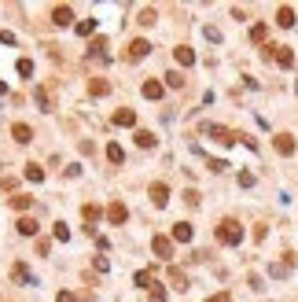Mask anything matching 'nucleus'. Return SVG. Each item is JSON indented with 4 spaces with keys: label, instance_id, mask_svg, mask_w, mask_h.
<instances>
[{
    "label": "nucleus",
    "instance_id": "obj_1",
    "mask_svg": "<svg viewBox=\"0 0 298 302\" xmlns=\"http://www.w3.org/2000/svg\"><path fill=\"white\" fill-rule=\"evenodd\" d=\"M217 240L228 243V247H239V240H243V229H239V221H221V225H217Z\"/></svg>",
    "mask_w": 298,
    "mask_h": 302
},
{
    "label": "nucleus",
    "instance_id": "obj_2",
    "mask_svg": "<svg viewBox=\"0 0 298 302\" xmlns=\"http://www.w3.org/2000/svg\"><path fill=\"white\" fill-rule=\"evenodd\" d=\"M202 133L213 137L217 144H236V137H239V133H232V129H225V126H210V122L202 126Z\"/></svg>",
    "mask_w": 298,
    "mask_h": 302
},
{
    "label": "nucleus",
    "instance_id": "obj_3",
    "mask_svg": "<svg viewBox=\"0 0 298 302\" xmlns=\"http://www.w3.org/2000/svg\"><path fill=\"white\" fill-rule=\"evenodd\" d=\"M151 251H155L162 262H170V258H173V240H170V236H155V240H151Z\"/></svg>",
    "mask_w": 298,
    "mask_h": 302
},
{
    "label": "nucleus",
    "instance_id": "obj_4",
    "mask_svg": "<svg viewBox=\"0 0 298 302\" xmlns=\"http://www.w3.org/2000/svg\"><path fill=\"white\" fill-rule=\"evenodd\" d=\"M125 218H129L125 203H110V206H107V221H110V225H125Z\"/></svg>",
    "mask_w": 298,
    "mask_h": 302
},
{
    "label": "nucleus",
    "instance_id": "obj_5",
    "mask_svg": "<svg viewBox=\"0 0 298 302\" xmlns=\"http://www.w3.org/2000/svg\"><path fill=\"white\" fill-rule=\"evenodd\" d=\"M11 137H15V144H30V140H33V129L26 126V122H15V126H11Z\"/></svg>",
    "mask_w": 298,
    "mask_h": 302
},
{
    "label": "nucleus",
    "instance_id": "obj_6",
    "mask_svg": "<svg viewBox=\"0 0 298 302\" xmlns=\"http://www.w3.org/2000/svg\"><path fill=\"white\" fill-rule=\"evenodd\" d=\"M151 203H155V206H166V203H170V188H166L162 181L151 184Z\"/></svg>",
    "mask_w": 298,
    "mask_h": 302
},
{
    "label": "nucleus",
    "instance_id": "obj_7",
    "mask_svg": "<svg viewBox=\"0 0 298 302\" xmlns=\"http://www.w3.org/2000/svg\"><path fill=\"white\" fill-rule=\"evenodd\" d=\"M147 52H151V44H147V41H144V37H136V41H133V44H129V52H125V55H129V59H144V55H147Z\"/></svg>",
    "mask_w": 298,
    "mask_h": 302
},
{
    "label": "nucleus",
    "instance_id": "obj_8",
    "mask_svg": "<svg viewBox=\"0 0 298 302\" xmlns=\"http://www.w3.org/2000/svg\"><path fill=\"white\" fill-rule=\"evenodd\" d=\"M192 236H195V229H192L188 221H177V225H173V240H177V243H188Z\"/></svg>",
    "mask_w": 298,
    "mask_h": 302
},
{
    "label": "nucleus",
    "instance_id": "obj_9",
    "mask_svg": "<svg viewBox=\"0 0 298 302\" xmlns=\"http://www.w3.org/2000/svg\"><path fill=\"white\" fill-rule=\"evenodd\" d=\"M11 277L18 280V284H37V280H33V273H30V269H26V266H22V262H15V266H11Z\"/></svg>",
    "mask_w": 298,
    "mask_h": 302
},
{
    "label": "nucleus",
    "instance_id": "obj_10",
    "mask_svg": "<svg viewBox=\"0 0 298 302\" xmlns=\"http://www.w3.org/2000/svg\"><path fill=\"white\" fill-rule=\"evenodd\" d=\"M162 92H166V85H162V81H155V78H151V81H144V96H147V100H162Z\"/></svg>",
    "mask_w": 298,
    "mask_h": 302
},
{
    "label": "nucleus",
    "instance_id": "obj_11",
    "mask_svg": "<svg viewBox=\"0 0 298 302\" xmlns=\"http://www.w3.org/2000/svg\"><path fill=\"white\" fill-rule=\"evenodd\" d=\"M52 22H55V26H70V22H74V11H70V7H55V11H52Z\"/></svg>",
    "mask_w": 298,
    "mask_h": 302
},
{
    "label": "nucleus",
    "instance_id": "obj_12",
    "mask_svg": "<svg viewBox=\"0 0 298 302\" xmlns=\"http://www.w3.org/2000/svg\"><path fill=\"white\" fill-rule=\"evenodd\" d=\"M173 55H177V63H181V67H192V63H195V52L188 48V44H181V48H173Z\"/></svg>",
    "mask_w": 298,
    "mask_h": 302
},
{
    "label": "nucleus",
    "instance_id": "obj_13",
    "mask_svg": "<svg viewBox=\"0 0 298 302\" xmlns=\"http://www.w3.org/2000/svg\"><path fill=\"white\" fill-rule=\"evenodd\" d=\"M114 126H136V111H129V107L114 111Z\"/></svg>",
    "mask_w": 298,
    "mask_h": 302
},
{
    "label": "nucleus",
    "instance_id": "obj_14",
    "mask_svg": "<svg viewBox=\"0 0 298 302\" xmlns=\"http://www.w3.org/2000/svg\"><path fill=\"white\" fill-rule=\"evenodd\" d=\"M276 151H280V155H295V137L280 133V137H276Z\"/></svg>",
    "mask_w": 298,
    "mask_h": 302
},
{
    "label": "nucleus",
    "instance_id": "obj_15",
    "mask_svg": "<svg viewBox=\"0 0 298 302\" xmlns=\"http://www.w3.org/2000/svg\"><path fill=\"white\" fill-rule=\"evenodd\" d=\"M170 284H173V288H181V291L188 288V277H184V269H177V266H170Z\"/></svg>",
    "mask_w": 298,
    "mask_h": 302
},
{
    "label": "nucleus",
    "instance_id": "obj_16",
    "mask_svg": "<svg viewBox=\"0 0 298 302\" xmlns=\"http://www.w3.org/2000/svg\"><path fill=\"white\" fill-rule=\"evenodd\" d=\"M74 30H78V37H92V33H96V18H81Z\"/></svg>",
    "mask_w": 298,
    "mask_h": 302
},
{
    "label": "nucleus",
    "instance_id": "obj_17",
    "mask_svg": "<svg viewBox=\"0 0 298 302\" xmlns=\"http://www.w3.org/2000/svg\"><path fill=\"white\" fill-rule=\"evenodd\" d=\"M30 206H33V195H11V210H30Z\"/></svg>",
    "mask_w": 298,
    "mask_h": 302
},
{
    "label": "nucleus",
    "instance_id": "obj_18",
    "mask_svg": "<svg viewBox=\"0 0 298 302\" xmlns=\"http://www.w3.org/2000/svg\"><path fill=\"white\" fill-rule=\"evenodd\" d=\"M26 181H30V184H37V181H44V166H37V162H30V166H26Z\"/></svg>",
    "mask_w": 298,
    "mask_h": 302
},
{
    "label": "nucleus",
    "instance_id": "obj_19",
    "mask_svg": "<svg viewBox=\"0 0 298 302\" xmlns=\"http://www.w3.org/2000/svg\"><path fill=\"white\" fill-rule=\"evenodd\" d=\"M37 229H41V225H37L33 218H18V232L22 236H37Z\"/></svg>",
    "mask_w": 298,
    "mask_h": 302
},
{
    "label": "nucleus",
    "instance_id": "obj_20",
    "mask_svg": "<svg viewBox=\"0 0 298 302\" xmlns=\"http://www.w3.org/2000/svg\"><path fill=\"white\" fill-rule=\"evenodd\" d=\"M276 22H280L284 30H287V26H295V11H291V7H280V11H276Z\"/></svg>",
    "mask_w": 298,
    "mask_h": 302
},
{
    "label": "nucleus",
    "instance_id": "obj_21",
    "mask_svg": "<svg viewBox=\"0 0 298 302\" xmlns=\"http://www.w3.org/2000/svg\"><path fill=\"white\" fill-rule=\"evenodd\" d=\"M89 92H92V96H107V92H110V85H107L103 78H96V81L89 85Z\"/></svg>",
    "mask_w": 298,
    "mask_h": 302
},
{
    "label": "nucleus",
    "instance_id": "obj_22",
    "mask_svg": "<svg viewBox=\"0 0 298 302\" xmlns=\"http://www.w3.org/2000/svg\"><path fill=\"white\" fill-rule=\"evenodd\" d=\"M107 158H110V162H125V151H122V144H107Z\"/></svg>",
    "mask_w": 298,
    "mask_h": 302
},
{
    "label": "nucleus",
    "instance_id": "obj_23",
    "mask_svg": "<svg viewBox=\"0 0 298 302\" xmlns=\"http://www.w3.org/2000/svg\"><path fill=\"white\" fill-rule=\"evenodd\" d=\"M136 144H140V148H155L158 140H155V133H147V129H140V133H136Z\"/></svg>",
    "mask_w": 298,
    "mask_h": 302
},
{
    "label": "nucleus",
    "instance_id": "obj_24",
    "mask_svg": "<svg viewBox=\"0 0 298 302\" xmlns=\"http://www.w3.org/2000/svg\"><path fill=\"white\" fill-rule=\"evenodd\" d=\"M133 280H136V288H151V280H155V277H151V269H140Z\"/></svg>",
    "mask_w": 298,
    "mask_h": 302
},
{
    "label": "nucleus",
    "instance_id": "obj_25",
    "mask_svg": "<svg viewBox=\"0 0 298 302\" xmlns=\"http://www.w3.org/2000/svg\"><path fill=\"white\" fill-rule=\"evenodd\" d=\"M276 63H280V67H291V63H295V52H291V48H280V52H276Z\"/></svg>",
    "mask_w": 298,
    "mask_h": 302
},
{
    "label": "nucleus",
    "instance_id": "obj_26",
    "mask_svg": "<svg viewBox=\"0 0 298 302\" xmlns=\"http://www.w3.org/2000/svg\"><path fill=\"white\" fill-rule=\"evenodd\" d=\"M166 85H170V89H181V85H184V74H181V70H170V74H166Z\"/></svg>",
    "mask_w": 298,
    "mask_h": 302
},
{
    "label": "nucleus",
    "instance_id": "obj_27",
    "mask_svg": "<svg viewBox=\"0 0 298 302\" xmlns=\"http://www.w3.org/2000/svg\"><path fill=\"white\" fill-rule=\"evenodd\" d=\"M269 277H273V280H284V277H287V266H284V262H273V266H269Z\"/></svg>",
    "mask_w": 298,
    "mask_h": 302
},
{
    "label": "nucleus",
    "instance_id": "obj_28",
    "mask_svg": "<svg viewBox=\"0 0 298 302\" xmlns=\"http://www.w3.org/2000/svg\"><path fill=\"white\" fill-rule=\"evenodd\" d=\"M136 22H140V26H155V22H158V15L151 11V7H144V11H140V18H136Z\"/></svg>",
    "mask_w": 298,
    "mask_h": 302
},
{
    "label": "nucleus",
    "instance_id": "obj_29",
    "mask_svg": "<svg viewBox=\"0 0 298 302\" xmlns=\"http://www.w3.org/2000/svg\"><path fill=\"white\" fill-rule=\"evenodd\" d=\"M265 33H269V30H265L262 22H258V26H250V41H254V44H262V41H265Z\"/></svg>",
    "mask_w": 298,
    "mask_h": 302
},
{
    "label": "nucleus",
    "instance_id": "obj_30",
    "mask_svg": "<svg viewBox=\"0 0 298 302\" xmlns=\"http://www.w3.org/2000/svg\"><path fill=\"white\" fill-rule=\"evenodd\" d=\"M52 236H55V240H59V243H67V240H70V229H67V225H63V221H59V225H55V232H52Z\"/></svg>",
    "mask_w": 298,
    "mask_h": 302
},
{
    "label": "nucleus",
    "instance_id": "obj_31",
    "mask_svg": "<svg viewBox=\"0 0 298 302\" xmlns=\"http://www.w3.org/2000/svg\"><path fill=\"white\" fill-rule=\"evenodd\" d=\"M239 188H254V173H250V169L239 173Z\"/></svg>",
    "mask_w": 298,
    "mask_h": 302
},
{
    "label": "nucleus",
    "instance_id": "obj_32",
    "mask_svg": "<svg viewBox=\"0 0 298 302\" xmlns=\"http://www.w3.org/2000/svg\"><path fill=\"white\" fill-rule=\"evenodd\" d=\"M202 33H206V41H213V44H221V30H217V26H206V30H202Z\"/></svg>",
    "mask_w": 298,
    "mask_h": 302
},
{
    "label": "nucleus",
    "instance_id": "obj_33",
    "mask_svg": "<svg viewBox=\"0 0 298 302\" xmlns=\"http://www.w3.org/2000/svg\"><path fill=\"white\" fill-rule=\"evenodd\" d=\"M151 299L155 302H166V288L162 284H151Z\"/></svg>",
    "mask_w": 298,
    "mask_h": 302
},
{
    "label": "nucleus",
    "instance_id": "obj_34",
    "mask_svg": "<svg viewBox=\"0 0 298 302\" xmlns=\"http://www.w3.org/2000/svg\"><path fill=\"white\" fill-rule=\"evenodd\" d=\"M18 74H22V78H30V74H33V63H30V59H18Z\"/></svg>",
    "mask_w": 298,
    "mask_h": 302
},
{
    "label": "nucleus",
    "instance_id": "obj_35",
    "mask_svg": "<svg viewBox=\"0 0 298 302\" xmlns=\"http://www.w3.org/2000/svg\"><path fill=\"white\" fill-rule=\"evenodd\" d=\"M37 103H41V111H48L52 100H48V92H44V89H37Z\"/></svg>",
    "mask_w": 298,
    "mask_h": 302
},
{
    "label": "nucleus",
    "instance_id": "obj_36",
    "mask_svg": "<svg viewBox=\"0 0 298 302\" xmlns=\"http://www.w3.org/2000/svg\"><path fill=\"white\" fill-rule=\"evenodd\" d=\"M210 169H213V173H221V169H228V162H225V158H210Z\"/></svg>",
    "mask_w": 298,
    "mask_h": 302
},
{
    "label": "nucleus",
    "instance_id": "obj_37",
    "mask_svg": "<svg viewBox=\"0 0 298 302\" xmlns=\"http://www.w3.org/2000/svg\"><path fill=\"white\" fill-rule=\"evenodd\" d=\"M184 203H188V206H199V192H195V188H192V192H184Z\"/></svg>",
    "mask_w": 298,
    "mask_h": 302
},
{
    "label": "nucleus",
    "instance_id": "obj_38",
    "mask_svg": "<svg viewBox=\"0 0 298 302\" xmlns=\"http://www.w3.org/2000/svg\"><path fill=\"white\" fill-rule=\"evenodd\" d=\"M52 251V240H37V254H48Z\"/></svg>",
    "mask_w": 298,
    "mask_h": 302
},
{
    "label": "nucleus",
    "instance_id": "obj_39",
    "mask_svg": "<svg viewBox=\"0 0 298 302\" xmlns=\"http://www.w3.org/2000/svg\"><path fill=\"white\" fill-rule=\"evenodd\" d=\"M55 302H78V299H74V291H59V295H55Z\"/></svg>",
    "mask_w": 298,
    "mask_h": 302
},
{
    "label": "nucleus",
    "instance_id": "obj_40",
    "mask_svg": "<svg viewBox=\"0 0 298 302\" xmlns=\"http://www.w3.org/2000/svg\"><path fill=\"white\" fill-rule=\"evenodd\" d=\"M206 302H232V295H228V291H221V295H210Z\"/></svg>",
    "mask_w": 298,
    "mask_h": 302
}]
</instances>
